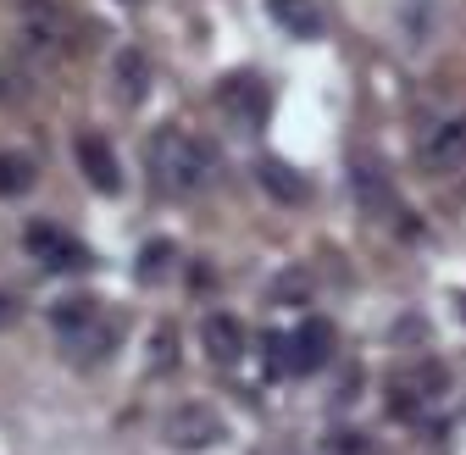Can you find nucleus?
Instances as JSON below:
<instances>
[{
	"mask_svg": "<svg viewBox=\"0 0 466 455\" xmlns=\"http://www.w3.org/2000/svg\"><path fill=\"white\" fill-rule=\"evenodd\" d=\"M167 261H172V245H167V239H156V245H145V250H139V283H161V272H167Z\"/></svg>",
	"mask_w": 466,
	"mask_h": 455,
	"instance_id": "obj_14",
	"label": "nucleus"
},
{
	"mask_svg": "<svg viewBox=\"0 0 466 455\" xmlns=\"http://www.w3.org/2000/svg\"><path fill=\"white\" fill-rule=\"evenodd\" d=\"M289 350H295V372H317V367H328V356H333V328H328L322 317H306L300 333L289 339Z\"/></svg>",
	"mask_w": 466,
	"mask_h": 455,
	"instance_id": "obj_9",
	"label": "nucleus"
},
{
	"mask_svg": "<svg viewBox=\"0 0 466 455\" xmlns=\"http://www.w3.org/2000/svg\"><path fill=\"white\" fill-rule=\"evenodd\" d=\"M267 12L283 34H300V39H322V12H317V0H267Z\"/></svg>",
	"mask_w": 466,
	"mask_h": 455,
	"instance_id": "obj_10",
	"label": "nucleus"
},
{
	"mask_svg": "<svg viewBox=\"0 0 466 455\" xmlns=\"http://www.w3.org/2000/svg\"><path fill=\"white\" fill-rule=\"evenodd\" d=\"M156 372H172V333H156Z\"/></svg>",
	"mask_w": 466,
	"mask_h": 455,
	"instance_id": "obj_19",
	"label": "nucleus"
},
{
	"mask_svg": "<svg viewBox=\"0 0 466 455\" xmlns=\"http://www.w3.org/2000/svg\"><path fill=\"white\" fill-rule=\"evenodd\" d=\"M200 345H206V356L217 367H239V356H245V322L233 317V311H211L200 322Z\"/></svg>",
	"mask_w": 466,
	"mask_h": 455,
	"instance_id": "obj_4",
	"label": "nucleus"
},
{
	"mask_svg": "<svg viewBox=\"0 0 466 455\" xmlns=\"http://www.w3.org/2000/svg\"><path fill=\"white\" fill-rule=\"evenodd\" d=\"M73 150H78L84 178H89L100 195H116V189H123V167H116V156H111V145H106L100 134H78Z\"/></svg>",
	"mask_w": 466,
	"mask_h": 455,
	"instance_id": "obj_6",
	"label": "nucleus"
},
{
	"mask_svg": "<svg viewBox=\"0 0 466 455\" xmlns=\"http://www.w3.org/2000/svg\"><path fill=\"white\" fill-rule=\"evenodd\" d=\"M417 161L428 167V173H455V167H466V117H455V123L433 128Z\"/></svg>",
	"mask_w": 466,
	"mask_h": 455,
	"instance_id": "obj_7",
	"label": "nucleus"
},
{
	"mask_svg": "<svg viewBox=\"0 0 466 455\" xmlns=\"http://www.w3.org/2000/svg\"><path fill=\"white\" fill-rule=\"evenodd\" d=\"M161 433H167V444H178V450H211V444L222 439V417H217L206 400H189V406H178V411H167Z\"/></svg>",
	"mask_w": 466,
	"mask_h": 455,
	"instance_id": "obj_2",
	"label": "nucleus"
},
{
	"mask_svg": "<svg viewBox=\"0 0 466 455\" xmlns=\"http://www.w3.org/2000/svg\"><path fill=\"white\" fill-rule=\"evenodd\" d=\"M333 455H378L372 450V439H361V433H333V444H328Z\"/></svg>",
	"mask_w": 466,
	"mask_h": 455,
	"instance_id": "obj_16",
	"label": "nucleus"
},
{
	"mask_svg": "<svg viewBox=\"0 0 466 455\" xmlns=\"http://www.w3.org/2000/svg\"><path fill=\"white\" fill-rule=\"evenodd\" d=\"M23 78H12V73H0V106H12V100H23Z\"/></svg>",
	"mask_w": 466,
	"mask_h": 455,
	"instance_id": "obj_18",
	"label": "nucleus"
},
{
	"mask_svg": "<svg viewBox=\"0 0 466 455\" xmlns=\"http://www.w3.org/2000/svg\"><path fill=\"white\" fill-rule=\"evenodd\" d=\"M34 189V161L17 150H0V200H17Z\"/></svg>",
	"mask_w": 466,
	"mask_h": 455,
	"instance_id": "obj_13",
	"label": "nucleus"
},
{
	"mask_svg": "<svg viewBox=\"0 0 466 455\" xmlns=\"http://www.w3.org/2000/svg\"><path fill=\"white\" fill-rule=\"evenodd\" d=\"M211 173H217V161L206 145H195L184 134H167V128L150 139V178L161 195H200L211 184Z\"/></svg>",
	"mask_w": 466,
	"mask_h": 455,
	"instance_id": "obj_1",
	"label": "nucleus"
},
{
	"mask_svg": "<svg viewBox=\"0 0 466 455\" xmlns=\"http://www.w3.org/2000/svg\"><path fill=\"white\" fill-rule=\"evenodd\" d=\"M461 311H466V300H461Z\"/></svg>",
	"mask_w": 466,
	"mask_h": 455,
	"instance_id": "obj_21",
	"label": "nucleus"
},
{
	"mask_svg": "<svg viewBox=\"0 0 466 455\" xmlns=\"http://www.w3.org/2000/svg\"><path fill=\"white\" fill-rule=\"evenodd\" d=\"M23 250H28L34 261L56 267V272H73V267H84V261H89V256H84V245L67 234V228H56V222H28V228H23Z\"/></svg>",
	"mask_w": 466,
	"mask_h": 455,
	"instance_id": "obj_3",
	"label": "nucleus"
},
{
	"mask_svg": "<svg viewBox=\"0 0 466 455\" xmlns=\"http://www.w3.org/2000/svg\"><path fill=\"white\" fill-rule=\"evenodd\" d=\"M62 345H67V356H78V361H100V356L111 350V328H106V322H84V328L62 333Z\"/></svg>",
	"mask_w": 466,
	"mask_h": 455,
	"instance_id": "obj_12",
	"label": "nucleus"
},
{
	"mask_svg": "<svg viewBox=\"0 0 466 455\" xmlns=\"http://www.w3.org/2000/svg\"><path fill=\"white\" fill-rule=\"evenodd\" d=\"M50 317H56V328H62V333H73V328H84L95 317V300H62Z\"/></svg>",
	"mask_w": 466,
	"mask_h": 455,
	"instance_id": "obj_15",
	"label": "nucleus"
},
{
	"mask_svg": "<svg viewBox=\"0 0 466 455\" xmlns=\"http://www.w3.org/2000/svg\"><path fill=\"white\" fill-rule=\"evenodd\" d=\"M283 278H289V283H278V289H272L278 300H306V295H311V283H306V272H283Z\"/></svg>",
	"mask_w": 466,
	"mask_h": 455,
	"instance_id": "obj_17",
	"label": "nucleus"
},
{
	"mask_svg": "<svg viewBox=\"0 0 466 455\" xmlns=\"http://www.w3.org/2000/svg\"><path fill=\"white\" fill-rule=\"evenodd\" d=\"M256 184L278 200V206H300L306 195H311V184H306V173H295L289 161H278V156H261L256 161Z\"/></svg>",
	"mask_w": 466,
	"mask_h": 455,
	"instance_id": "obj_8",
	"label": "nucleus"
},
{
	"mask_svg": "<svg viewBox=\"0 0 466 455\" xmlns=\"http://www.w3.org/2000/svg\"><path fill=\"white\" fill-rule=\"evenodd\" d=\"M111 84H116V95H123L128 106H139L145 89H150V62H145V50H123V56H116Z\"/></svg>",
	"mask_w": 466,
	"mask_h": 455,
	"instance_id": "obj_11",
	"label": "nucleus"
},
{
	"mask_svg": "<svg viewBox=\"0 0 466 455\" xmlns=\"http://www.w3.org/2000/svg\"><path fill=\"white\" fill-rule=\"evenodd\" d=\"M12 317H17V300H6V295H0V328H12Z\"/></svg>",
	"mask_w": 466,
	"mask_h": 455,
	"instance_id": "obj_20",
	"label": "nucleus"
},
{
	"mask_svg": "<svg viewBox=\"0 0 466 455\" xmlns=\"http://www.w3.org/2000/svg\"><path fill=\"white\" fill-rule=\"evenodd\" d=\"M222 111L239 128H256L261 117H267V84L256 78V73H233L228 84H222Z\"/></svg>",
	"mask_w": 466,
	"mask_h": 455,
	"instance_id": "obj_5",
	"label": "nucleus"
}]
</instances>
